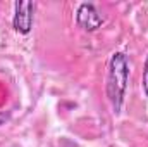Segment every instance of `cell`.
Here are the masks:
<instances>
[{
  "label": "cell",
  "mask_w": 148,
  "mask_h": 147,
  "mask_svg": "<svg viewBox=\"0 0 148 147\" xmlns=\"http://www.w3.org/2000/svg\"><path fill=\"white\" fill-rule=\"evenodd\" d=\"M129 81V64L124 52H114L109 61V71H107V97L112 106V111L119 114L124 104L126 90Z\"/></svg>",
  "instance_id": "1"
},
{
  "label": "cell",
  "mask_w": 148,
  "mask_h": 147,
  "mask_svg": "<svg viewBox=\"0 0 148 147\" xmlns=\"http://www.w3.org/2000/svg\"><path fill=\"white\" fill-rule=\"evenodd\" d=\"M35 21V3L28 0L16 2L14 5V17H12V26L17 33L28 35L33 28Z\"/></svg>",
  "instance_id": "2"
},
{
  "label": "cell",
  "mask_w": 148,
  "mask_h": 147,
  "mask_svg": "<svg viewBox=\"0 0 148 147\" xmlns=\"http://www.w3.org/2000/svg\"><path fill=\"white\" fill-rule=\"evenodd\" d=\"M76 23L81 30L91 33L103 24V17L93 3H81L76 10Z\"/></svg>",
  "instance_id": "3"
},
{
  "label": "cell",
  "mask_w": 148,
  "mask_h": 147,
  "mask_svg": "<svg viewBox=\"0 0 148 147\" xmlns=\"http://www.w3.org/2000/svg\"><path fill=\"white\" fill-rule=\"evenodd\" d=\"M141 87H143V92L148 97V54L147 59H145V64H143V78H141Z\"/></svg>",
  "instance_id": "4"
},
{
  "label": "cell",
  "mask_w": 148,
  "mask_h": 147,
  "mask_svg": "<svg viewBox=\"0 0 148 147\" xmlns=\"http://www.w3.org/2000/svg\"><path fill=\"white\" fill-rule=\"evenodd\" d=\"M7 119H9V114L7 112H0V125H3Z\"/></svg>",
  "instance_id": "5"
}]
</instances>
